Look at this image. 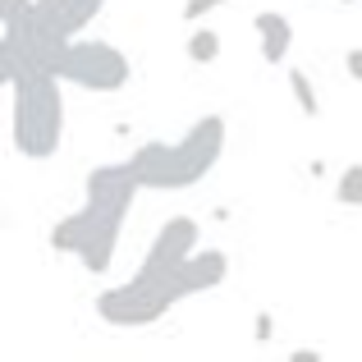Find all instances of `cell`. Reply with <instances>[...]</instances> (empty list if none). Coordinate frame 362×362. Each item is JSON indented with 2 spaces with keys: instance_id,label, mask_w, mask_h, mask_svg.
I'll return each instance as SVG.
<instances>
[{
  "instance_id": "6da1fadb",
  "label": "cell",
  "mask_w": 362,
  "mask_h": 362,
  "mask_svg": "<svg viewBox=\"0 0 362 362\" xmlns=\"http://www.w3.org/2000/svg\"><path fill=\"white\" fill-rule=\"evenodd\" d=\"M225 151V115H202L179 142H147L129 156V170L142 188H193L216 170Z\"/></svg>"
},
{
  "instance_id": "7a4b0ae2",
  "label": "cell",
  "mask_w": 362,
  "mask_h": 362,
  "mask_svg": "<svg viewBox=\"0 0 362 362\" xmlns=\"http://www.w3.org/2000/svg\"><path fill=\"white\" fill-rule=\"evenodd\" d=\"M64 78L42 69H23L9 88H14V147L33 160H46L60 151L64 142Z\"/></svg>"
},
{
  "instance_id": "3957f363",
  "label": "cell",
  "mask_w": 362,
  "mask_h": 362,
  "mask_svg": "<svg viewBox=\"0 0 362 362\" xmlns=\"http://www.w3.org/2000/svg\"><path fill=\"white\" fill-rule=\"evenodd\" d=\"M197 234H202V230H197L193 216H170V221L156 230V239H151L147 257H142V266H138V275H133V284L170 289V293L179 298V289H175V271L197 252Z\"/></svg>"
},
{
  "instance_id": "277c9868",
  "label": "cell",
  "mask_w": 362,
  "mask_h": 362,
  "mask_svg": "<svg viewBox=\"0 0 362 362\" xmlns=\"http://www.w3.org/2000/svg\"><path fill=\"white\" fill-rule=\"evenodd\" d=\"M129 74L133 69L124 60V51L110 42H78L74 37L64 60H60V78L83 88V92H119L129 83Z\"/></svg>"
},
{
  "instance_id": "5b68a950",
  "label": "cell",
  "mask_w": 362,
  "mask_h": 362,
  "mask_svg": "<svg viewBox=\"0 0 362 362\" xmlns=\"http://www.w3.org/2000/svg\"><path fill=\"white\" fill-rule=\"evenodd\" d=\"M175 293L170 289H151V284H119V289H106L97 298V317L101 321H110V326H124V330H133V326H151V321H160L170 308H175Z\"/></svg>"
},
{
  "instance_id": "8992f818",
  "label": "cell",
  "mask_w": 362,
  "mask_h": 362,
  "mask_svg": "<svg viewBox=\"0 0 362 362\" xmlns=\"http://www.w3.org/2000/svg\"><path fill=\"white\" fill-rule=\"evenodd\" d=\"M101 5L106 0H33V9L18 23H37L42 33H55V37H83L88 23L101 14Z\"/></svg>"
},
{
  "instance_id": "52a82bcc",
  "label": "cell",
  "mask_w": 362,
  "mask_h": 362,
  "mask_svg": "<svg viewBox=\"0 0 362 362\" xmlns=\"http://www.w3.org/2000/svg\"><path fill=\"white\" fill-rule=\"evenodd\" d=\"M225 275H230V257L221 247H197L175 271V289H179V298H193V293H206L216 284H225Z\"/></svg>"
},
{
  "instance_id": "ba28073f",
  "label": "cell",
  "mask_w": 362,
  "mask_h": 362,
  "mask_svg": "<svg viewBox=\"0 0 362 362\" xmlns=\"http://www.w3.org/2000/svg\"><path fill=\"white\" fill-rule=\"evenodd\" d=\"M97 221H101V206H97V202H83L78 211H74V216H64V221L51 230V247H55L60 257H69V252H83V243L92 239Z\"/></svg>"
},
{
  "instance_id": "9c48e42d",
  "label": "cell",
  "mask_w": 362,
  "mask_h": 362,
  "mask_svg": "<svg viewBox=\"0 0 362 362\" xmlns=\"http://www.w3.org/2000/svg\"><path fill=\"white\" fill-rule=\"evenodd\" d=\"M257 37H262V60L266 64H284V55H289L293 46V23L284 14H275V9H262V14L252 18Z\"/></svg>"
},
{
  "instance_id": "30bf717a",
  "label": "cell",
  "mask_w": 362,
  "mask_h": 362,
  "mask_svg": "<svg viewBox=\"0 0 362 362\" xmlns=\"http://www.w3.org/2000/svg\"><path fill=\"white\" fill-rule=\"evenodd\" d=\"M289 92H293V101H298V110H303L308 119L321 115V97H317V88H312L308 69H289Z\"/></svg>"
},
{
  "instance_id": "8fae6325",
  "label": "cell",
  "mask_w": 362,
  "mask_h": 362,
  "mask_svg": "<svg viewBox=\"0 0 362 362\" xmlns=\"http://www.w3.org/2000/svg\"><path fill=\"white\" fill-rule=\"evenodd\" d=\"M188 60L193 64H211L216 55H221V33H216V28H197L193 37H188Z\"/></svg>"
},
{
  "instance_id": "7c38bea8",
  "label": "cell",
  "mask_w": 362,
  "mask_h": 362,
  "mask_svg": "<svg viewBox=\"0 0 362 362\" xmlns=\"http://www.w3.org/2000/svg\"><path fill=\"white\" fill-rule=\"evenodd\" d=\"M335 202L339 206H362V160H354V165L335 179Z\"/></svg>"
},
{
  "instance_id": "4fadbf2b",
  "label": "cell",
  "mask_w": 362,
  "mask_h": 362,
  "mask_svg": "<svg viewBox=\"0 0 362 362\" xmlns=\"http://www.w3.org/2000/svg\"><path fill=\"white\" fill-rule=\"evenodd\" d=\"M221 5H230V0H184V18H206Z\"/></svg>"
},
{
  "instance_id": "5bb4252c",
  "label": "cell",
  "mask_w": 362,
  "mask_h": 362,
  "mask_svg": "<svg viewBox=\"0 0 362 362\" xmlns=\"http://www.w3.org/2000/svg\"><path fill=\"white\" fill-rule=\"evenodd\" d=\"M344 69H349V78H354V83H362V46L344 55Z\"/></svg>"
},
{
  "instance_id": "9a60e30c",
  "label": "cell",
  "mask_w": 362,
  "mask_h": 362,
  "mask_svg": "<svg viewBox=\"0 0 362 362\" xmlns=\"http://www.w3.org/2000/svg\"><path fill=\"white\" fill-rule=\"evenodd\" d=\"M257 339H271V317H257Z\"/></svg>"
},
{
  "instance_id": "2e32d148",
  "label": "cell",
  "mask_w": 362,
  "mask_h": 362,
  "mask_svg": "<svg viewBox=\"0 0 362 362\" xmlns=\"http://www.w3.org/2000/svg\"><path fill=\"white\" fill-rule=\"evenodd\" d=\"M339 5H354V0H339Z\"/></svg>"
}]
</instances>
